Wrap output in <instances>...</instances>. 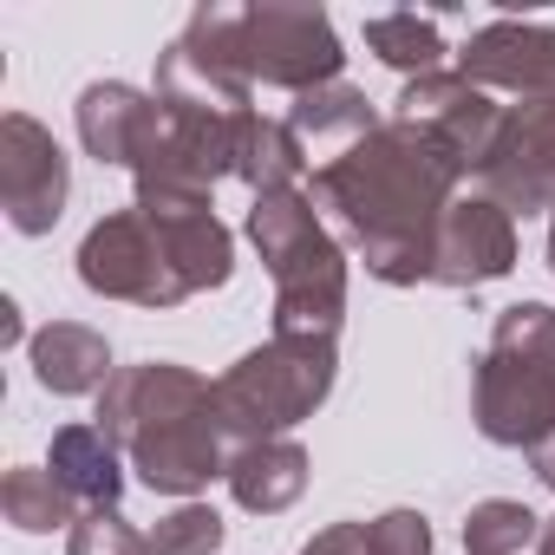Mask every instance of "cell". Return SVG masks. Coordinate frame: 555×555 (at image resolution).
I'll use <instances>...</instances> for the list:
<instances>
[{
  "mask_svg": "<svg viewBox=\"0 0 555 555\" xmlns=\"http://www.w3.org/2000/svg\"><path fill=\"white\" fill-rule=\"evenodd\" d=\"M209 73L235 86H274V92H321L340 79L347 53L340 34L321 8H295V0H248V8H196L190 27L177 34Z\"/></svg>",
  "mask_w": 555,
  "mask_h": 555,
  "instance_id": "4",
  "label": "cell"
},
{
  "mask_svg": "<svg viewBox=\"0 0 555 555\" xmlns=\"http://www.w3.org/2000/svg\"><path fill=\"white\" fill-rule=\"evenodd\" d=\"M535 535H542V516L509 496H483L464 516V555H522Z\"/></svg>",
  "mask_w": 555,
  "mask_h": 555,
  "instance_id": "21",
  "label": "cell"
},
{
  "mask_svg": "<svg viewBox=\"0 0 555 555\" xmlns=\"http://www.w3.org/2000/svg\"><path fill=\"white\" fill-rule=\"evenodd\" d=\"M0 516H8L21 535H53V529L73 535V522H79L86 509L60 490L53 470H40V464H14L8 477H0Z\"/></svg>",
  "mask_w": 555,
  "mask_h": 555,
  "instance_id": "19",
  "label": "cell"
},
{
  "mask_svg": "<svg viewBox=\"0 0 555 555\" xmlns=\"http://www.w3.org/2000/svg\"><path fill=\"white\" fill-rule=\"evenodd\" d=\"M229 274L235 235L209 196H131V209L99 216L79 242V282L99 301H131L157 314L222 288Z\"/></svg>",
  "mask_w": 555,
  "mask_h": 555,
  "instance_id": "2",
  "label": "cell"
},
{
  "mask_svg": "<svg viewBox=\"0 0 555 555\" xmlns=\"http://www.w3.org/2000/svg\"><path fill=\"white\" fill-rule=\"evenodd\" d=\"M92 425L125 451L138 483L157 496H196L229 470L222 418H216V379H203L177 360L118 366L112 386L99 392Z\"/></svg>",
  "mask_w": 555,
  "mask_h": 555,
  "instance_id": "3",
  "label": "cell"
},
{
  "mask_svg": "<svg viewBox=\"0 0 555 555\" xmlns=\"http://www.w3.org/2000/svg\"><path fill=\"white\" fill-rule=\"evenodd\" d=\"M457 73L483 92H516V99H542L555 92V27L542 21H490L464 40Z\"/></svg>",
  "mask_w": 555,
  "mask_h": 555,
  "instance_id": "12",
  "label": "cell"
},
{
  "mask_svg": "<svg viewBox=\"0 0 555 555\" xmlns=\"http://www.w3.org/2000/svg\"><path fill=\"white\" fill-rule=\"evenodd\" d=\"M301 555H366V522H327L301 542Z\"/></svg>",
  "mask_w": 555,
  "mask_h": 555,
  "instance_id": "25",
  "label": "cell"
},
{
  "mask_svg": "<svg viewBox=\"0 0 555 555\" xmlns=\"http://www.w3.org/2000/svg\"><path fill=\"white\" fill-rule=\"evenodd\" d=\"M248 242L274 282V334L282 340H334L347 321V248L321 222L308 190H268L248 203Z\"/></svg>",
  "mask_w": 555,
  "mask_h": 555,
  "instance_id": "5",
  "label": "cell"
},
{
  "mask_svg": "<svg viewBox=\"0 0 555 555\" xmlns=\"http://www.w3.org/2000/svg\"><path fill=\"white\" fill-rule=\"evenodd\" d=\"M27 360H34L40 392H53V399H99L112 386V373H118L105 334L86 327V321H47L27 340Z\"/></svg>",
  "mask_w": 555,
  "mask_h": 555,
  "instance_id": "14",
  "label": "cell"
},
{
  "mask_svg": "<svg viewBox=\"0 0 555 555\" xmlns=\"http://www.w3.org/2000/svg\"><path fill=\"white\" fill-rule=\"evenodd\" d=\"M535 555H555V516H542V535H535Z\"/></svg>",
  "mask_w": 555,
  "mask_h": 555,
  "instance_id": "28",
  "label": "cell"
},
{
  "mask_svg": "<svg viewBox=\"0 0 555 555\" xmlns=\"http://www.w3.org/2000/svg\"><path fill=\"white\" fill-rule=\"evenodd\" d=\"M222 483H229V496H235L248 516H282V509H295L301 490H308V451H301L295 438L235 444Z\"/></svg>",
  "mask_w": 555,
  "mask_h": 555,
  "instance_id": "15",
  "label": "cell"
},
{
  "mask_svg": "<svg viewBox=\"0 0 555 555\" xmlns=\"http://www.w3.org/2000/svg\"><path fill=\"white\" fill-rule=\"evenodd\" d=\"M288 125H295V138L308 144V157L327 151V144H334V157H340L347 144H360L366 131H379L386 118L373 112V99H366L360 86L334 79V86H321V92H301V99L288 105Z\"/></svg>",
  "mask_w": 555,
  "mask_h": 555,
  "instance_id": "17",
  "label": "cell"
},
{
  "mask_svg": "<svg viewBox=\"0 0 555 555\" xmlns=\"http://www.w3.org/2000/svg\"><path fill=\"white\" fill-rule=\"evenodd\" d=\"M477 196L503 203L509 216H548L555 209V92L503 105L496 144L477 170Z\"/></svg>",
  "mask_w": 555,
  "mask_h": 555,
  "instance_id": "8",
  "label": "cell"
},
{
  "mask_svg": "<svg viewBox=\"0 0 555 555\" xmlns=\"http://www.w3.org/2000/svg\"><path fill=\"white\" fill-rule=\"evenodd\" d=\"M366 53L386 60L392 73H405V79L444 73V34L425 14H373L366 21Z\"/></svg>",
  "mask_w": 555,
  "mask_h": 555,
  "instance_id": "20",
  "label": "cell"
},
{
  "mask_svg": "<svg viewBox=\"0 0 555 555\" xmlns=\"http://www.w3.org/2000/svg\"><path fill=\"white\" fill-rule=\"evenodd\" d=\"M308 144L295 138V125L288 118H248V131H242V157H235V177L255 190V196H268V190H301V177H308Z\"/></svg>",
  "mask_w": 555,
  "mask_h": 555,
  "instance_id": "18",
  "label": "cell"
},
{
  "mask_svg": "<svg viewBox=\"0 0 555 555\" xmlns=\"http://www.w3.org/2000/svg\"><path fill=\"white\" fill-rule=\"evenodd\" d=\"M27 340V327H21V308L14 301H0V347H21Z\"/></svg>",
  "mask_w": 555,
  "mask_h": 555,
  "instance_id": "27",
  "label": "cell"
},
{
  "mask_svg": "<svg viewBox=\"0 0 555 555\" xmlns=\"http://www.w3.org/2000/svg\"><path fill=\"white\" fill-rule=\"evenodd\" d=\"M66 196H73V157L60 151V138L40 118L8 112L0 118V209H8L14 235H53Z\"/></svg>",
  "mask_w": 555,
  "mask_h": 555,
  "instance_id": "9",
  "label": "cell"
},
{
  "mask_svg": "<svg viewBox=\"0 0 555 555\" xmlns=\"http://www.w3.org/2000/svg\"><path fill=\"white\" fill-rule=\"evenodd\" d=\"M457 183H464V164L438 138L386 118L340 157H321L308 196L314 209L334 216V229L366 261L373 282L418 288L431 282V242L444 209L457 203Z\"/></svg>",
  "mask_w": 555,
  "mask_h": 555,
  "instance_id": "1",
  "label": "cell"
},
{
  "mask_svg": "<svg viewBox=\"0 0 555 555\" xmlns=\"http://www.w3.org/2000/svg\"><path fill=\"white\" fill-rule=\"evenodd\" d=\"M47 470L60 477V490L79 509H118L125 503V451L99 431V425H60Z\"/></svg>",
  "mask_w": 555,
  "mask_h": 555,
  "instance_id": "16",
  "label": "cell"
},
{
  "mask_svg": "<svg viewBox=\"0 0 555 555\" xmlns=\"http://www.w3.org/2000/svg\"><path fill=\"white\" fill-rule=\"evenodd\" d=\"M516 268V216L490 196H457L431 242V282L451 295H477Z\"/></svg>",
  "mask_w": 555,
  "mask_h": 555,
  "instance_id": "11",
  "label": "cell"
},
{
  "mask_svg": "<svg viewBox=\"0 0 555 555\" xmlns=\"http://www.w3.org/2000/svg\"><path fill=\"white\" fill-rule=\"evenodd\" d=\"M334 379H340V347L334 340H282V334H268L261 347H248L216 379L222 438H235V444L288 438L301 418H314L327 405Z\"/></svg>",
  "mask_w": 555,
  "mask_h": 555,
  "instance_id": "7",
  "label": "cell"
},
{
  "mask_svg": "<svg viewBox=\"0 0 555 555\" xmlns=\"http://www.w3.org/2000/svg\"><path fill=\"white\" fill-rule=\"evenodd\" d=\"M392 118H399V125H418L425 138H438V144L464 164V177H477V170H483V157H490V144H496L503 105L451 66V73L405 79V86H399V99H392Z\"/></svg>",
  "mask_w": 555,
  "mask_h": 555,
  "instance_id": "10",
  "label": "cell"
},
{
  "mask_svg": "<svg viewBox=\"0 0 555 555\" xmlns=\"http://www.w3.org/2000/svg\"><path fill=\"white\" fill-rule=\"evenodd\" d=\"M470 418L483 444L522 457L555 431V308L516 301L496 314L490 347L470 366Z\"/></svg>",
  "mask_w": 555,
  "mask_h": 555,
  "instance_id": "6",
  "label": "cell"
},
{
  "mask_svg": "<svg viewBox=\"0 0 555 555\" xmlns=\"http://www.w3.org/2000/svg\"><path fill=\"white\" fill-rule=\"evenodd\" d=\"M529 470H535V477H542V483L555 490V431H548V438H542V444L529 451Z\"/></svg>",
  "mask_w": 555,
  "mask_h": 555,
  "instance_id": "26",
  "label": "cell"
},
{
  "mask_svg": "<svg viewBox=\"0 0 555 555\" xmlns=\"http://www.w3.org/2000/svg\"><path fill=\"white\" fill-rule=\"evenodd\" d=\"M366 555H431L425 509H386L366 522Z\"/></svg>",
  "mask_w": 555,
  "mask_h": 555,
  "instance_id": "24",
  "label": "cell"
},
{
  "mask_svg": "<svg viewBox=\"0 0 555 555\" xmlns=\"http://www.w3.org/2000/svg\"><path fill=\"white\" fill-rule=\"evenodd\" d=\"M222 516L209 509V503H177L170 516H157L151 529H144V542H151V555H216L222 548Z\"/></svg>",
  "mask_w": 555,
  "mask_h": 555,
  "instance_id": "22",
  "label": "cell"
},
{
  "mask_svg": "<svg viewBox=\"0 0 555 555\" xmlns=\"http://www.w3.org/2000/svg\"><path fill=\"white\" fill-rule=\"evenodd\" d=\"M73 125H79L86 157L131 170V164L144 157V144H151L157 99L138 92V86H125V79H92V86L79 92V105H73Z\"/></svg>",
  "mask_w": 555,
  "mask_h": 555,
  "instance_id": "13",
  "label": "cell"
},
{
  "mask_svg": "<svg viewBox=\"0 0 555 555\" xmlns=\"http://www.w3.org/2000/svg\"><path fill=\"white\" fill-rule=\"evenodd\" d=\"M66 555H151L144 529H131L125 509H86L66 535Z\"/></svg>",
  "mask_w": 555,
  "mask_h": 555,
  "instance_id": "23",
  "label": "cell"
},
{
  "mask_svg": "<svg viewBox=\"0 0 555 555\" xmlns=\"http://www.w3.org/2000/svg\"><path fill=\"white\" fill-rule=\"evenodd\" d=\"M548 274H555V209H548Z\"/></svg>",
  "mask_w": 555,
  "mask_h": 555,
  "instance_id": "29",
  "label": "cell"
}]
</instances>
